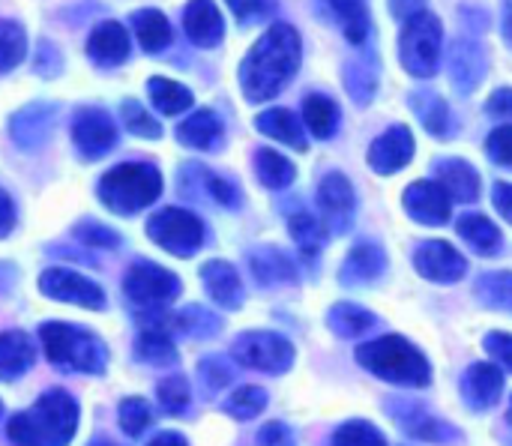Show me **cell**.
<instances>
[{
    "instance_id": "e575fe53",
    "label": "cell",
    "mask_w": 512,
    "mask_h": 446,
    "mask_svg": "<svg viewBox=\"0 0 512 446\" xmlns=\"http://www.w3.org/2000/svg\"><path fill=\"white\" fill-rule=\"evenodd\" d=\"M303 123L315 138H330L339 126V108L327 96H306L303 102Z\"/></svg>"
},
{
    "instance_id": "4fadbf2b",
    "label": "cell",
    "mask_w": 512,
    "mask_h": 446,
    "mask_svg": "<svg viewBox=\"0 0 512 446\" xmlns=\"http://www.w3.org/2000/svg\"><path fill=\"white\" fill-rule=\"evenodd\" d=\"M414 267L420 276H426L429 282H441V285H453L468 273V261L462 252H456L450 243L444 240H426L417 246L414 252Z\"/></svg>"
},
{
    "instance_id": "7c38bea8",
    "label": "cell",
    "mask_w": 512,
    "mask_h": 446,
    "mask_svg": "<svg viewBox=\"0 0 512 446\" xmlns=\"http://www.w3.org/2000/svg\"><path fill=\"white\" fill-rule=\"evenodd\" d=\"M318 207H321V219L330 231H336V234L348 231L354 222V210H357L351 180L339 171L327 174L318 186Z\"/></svg>"
},
{
    "instance_id": "7bdbcfd3",
    "label": "cell",
    "mask_w": 512,
    "mask_h": 446,
    "mask_svg": "<svg viewBox=\"0 0 512 446\" xmlns=\"http://www.w3.org/2000/svg\"><path fill=\"white\" fill-rule=\"evenodd\" d=\"M333 446H387V438L366 420H351L336 429Z\"/></svg>"
},
{
    "instance_id": "91938a15",
    "label": "cell",
    "mask_w": 512,
    "mask_h": 446,
    "mask_svg": "<svg viewBox=\"0 0 512 446\" xmlns=\"http://www.w3.org/2000/svg\"><path fill=\"white\" fill-rule=\"evenodd\" d=\"M423 6H426V0H393V15L399 21H411L414 15L426 12Z\"/></svg>"
},
{
    "instance_id": "d590c367",
    "label": "cell",
    "mask_w": 512,
    "mask_h": 446,
    "mask_svg": "<svg viewBox=\"0 0 512 446\" xmlns=\"http://www.w3.org/2000/svg\"><path fill=\"white\" fill-rule=\"evenodd\" d=\"M411 108L417 111L420 123L432 132V135H447L450 132V108L441 96L435 93H417L411 96Z\"/></svg>"
},
{
    "instance_id": "603a6c76",
    "label": "cell",
    "mask_w": 512,
    "mask_h": 446,
    "mask_svg": "<svg viewBox=\"0 0 512 446\" xmlns=\"http://www.w3.org/2000/svg\"><path fill=\"white\" fill-rule=\"evenodd\" d=\"M390 408H393V417L405 426V432H411V435H417L423 441H444V444H450V441L459 438L456 429H450L447 423L435 420L426 408H420L414 402H393Z\"/></svg>"
},
{
    "instance_id": "f35d334b",
    "label": "cell",
    "mask_w": 512,
    "mask_h": 446,
    "mask_svg": "<svg viewBox=\"0 0 512 446\" xmlns=\"http://www.w3.org/2000/svg\"><path fill=\"white\" fill-rule=\"evenodd\" d=\"M477 297L489 309L512 315V273H486V276H480Z\"/></svg>"
},
{
    "instance_id": "e0dca14e",
    "label": "cell",
    "mask_w": 512,
    "mask_h": 446,
    "mask_svg": "<svg viewBox=\"0 0 512 446\" xmlns=\"http://www.w3.org/2000/svg\"><path fill=\"white\" fill-rule=\"evenodd\" d=\"M183 27L198 48H216L225 36L222 12L213 0H189V6L183 9Z\"/></svg>"
},
{
    "instance_id": "816d5d0a",
    "label": "cell",
    "mask_w": 512,
    "mask_h": 446,
    "mask_svg": "<svg viewBox=\"0 0 512 446\" xmlns=\"http://www.w3.org/2000/svg\"><path fill=\"white\" fill-rule=\"evenodd\" d=\"M486 153L498 162V165H510L512 168V123L498 126L489 141H486Z\"/></svg>"
},
{
    "instance_id": "f907efd6",
    "label": "cell",
    "mask_w": 512,
    "mask_h": 446,
    "mask_svg": "<svg viewBox=\"0 0 512 446\" xmlns=\"http://www.w3.org/2000/svg\"><path fill=\"white\" fill-rule=\"evenodd\" d=\"M201 180H204V189H207V195H210L213 201H219V204H225V207H237V204H240L237 186L228 183L225 177H216V174H210V171H201Z\"/></svg>"
},
{
    "instance_id": "6da1fadb",
    "label": "cell",
    "mask_w": 512,
    "mask_h": 446,
    "mask_svg": "<svg viewBox=\"0 0 512 446\" xmlns=\"http://www.w3.org/2000/svg\"><path fill=\"white\" fill-rule=\"evenodd\" d=\"M300 69V33L279 21L264 30V36L249 48L240 63V87L249 102H267L279 96V90Z\"/></svg>"
},
{
    "instance_id": "680465c9",
    "label": "cell",
    "mask_w": 512,
    "mask_h": 446,
    "mask_svg": "<svg viewBox=\"0 0 512 446\" xmlns=\"http://www.w3.org/2000/svg\"><path fill=\"white\" fill-rule=\"evenodd\" d=\"M15 228V204L12 198L0 189V237H6Z\"/></svg>"
},
{
    "instance_id": "6125c7cd",
    "label": "cell",
    "mask_w": 512,
    "mask_h": 446,
    "mask_svg": "<svg viewBox=\"0 0 512 446\" xmlns=\"http://www.w3.org/2000/svg\"><path fill=\"white\" fill-rule=\"evenodd\" d=\"M90 446H114V444H108V441H102V444H90Z\"/></svg>"
},
{
    "instance_id": "7dc6e473",
    "label": "cell",
    "mask_w": 512,
    "mask_h": 446,
    "mask_svg": "<svg viewBox=\"0 0 512 446\" xmlns=\"http://www.w3.org/2000/svg\"><path fill=\"white\" fill-rule=\"evenodd\" d=\"M189 399H192V393H189V384H186V378H180V375H174V378H165L162 384H159V405L168 411V414H183L186 408H189Z\"/></svg>"
},
{
    "instance_id": "30bf717a",
    "label": "cell",
    "mask_w": 512,
    "mask_h": 446,
    "mask_svg": "<svg viewBox=\"0 0 512 446\" xmlns=\"http://www.w3.org/2000/svg\"><path fill=\"white\" fill-rule=\"evenodd\" d=\"M72 144L81 159H102L117 144V123L102 108H78L72 117Z\"/></svg>"
},
{
    "instance_id": "9c48e42d",
    "label": "cell",
    "mask_w": 512,
    "mask_h": 446,
    "mask_svg": "<svg viewBox=\"0 0 512 446\" xmlns=\"http://www.w3.org/2000/svg\"><path fill=\"white\" fill-rule=\"evenodd\" d=\"M123 291L132 303H138L141 309H159V306H168L171 300H177L180 294V279L159 267V264H150V261H141L135 264L126 279H123Z\"/></svg>"
},
{
    "instance_id": "8fae6325",
    "label": "cell",
    "mask_w": 512,
    "mask_h": 446,
    "mask_svg": "<svg viewBox=\"0 0 512 446\" xmlns=\"http://www.w3.org/2000/svg\"><path fill=\"white\" fill-rule=\"evenodd\" d=\"M39 291L57 303H69V306H81V309H102L105 306V294L102 288L66 267H51L39 276Z\"/></svg>"
},
{
    "instance_id": "6f0895ef",
    "label": "cell",
    "mask_w": 512,
    "mask_h": 446,
    "mask_svg": "<svg viewBox=\"0 0 512 446\" xmlns=\"http://www.w3.org/2000/svg\"><path fill=\"white\" fill-rule=\"evenodd\" d=\"M492 201H495V207H498V213L512 222V183H495V189H492Z\"/></svg>"
},
{
    "instance_id": "bcb514c9",
    "label": "cell",
    "mask_w": 512,
    "mask_h": 446,
    "mask_svg": "<svg viewBox=\"0 0 512 446\" xmlns=\"http://www.w3.org/2000/svg\"><path fill=\"white\" fill-rule=\"evenodd\" d=\"M117 420H120V429H123L129 438H138V435L150 426L153 414H150V405H147L144 399H123V402H120Z\"/></svg>"
},
{
    "instance_id": "ba28073f",
    "label": "cell",
    "mask_w": 512,
    "mask_h": 446,
    "mask_svg": "<svg viewBox=\"0 0 512 446\" xmlns=\"http://www.w3.org/2000/svg\"><path fill=\"white\" fill-rule=\"evenodd\" d=\"M231 354L240 366L267 372V375H282L294 366V345L285 336L267 333V330H252V333L237 336Z\"/></svg>"
},
{
    "instance_id": "3957f363",
    "label": "cell",
    "mask_w": 512,
    "mask_h": 446,
    "mask_svg": "<svg viewBox=\"0 0 512 446\" xmlns=\"http://www.w3.org/2000/svg\"><path fill=\"white\" fill-rule=\"evenodd\" d=\"M357 363L372 375H378L381 381L402 384V387H429L432 381L429 360L402 336H381L363 342L357 348Z\"/></svg>"
},
{
    "instance_id": "f5cc1de1",
    "label": "cell",
    "mask_w": 512,
    "mask_h": 446,
    "mask_svg": "<svg viewBox=\"0 0 512 446\" xmlns=\"http://www.w3.org/2000/svg\"><path fill=\"white\" fill-rule=\"evenodd\" d=\"M240 21H261L276 9V0H228Z\"/></svg>"
},
{
    "instance_id": "2e32d148",
    "label": "cell",
    "mask_w": 512,
    "mask_h": 446,
    "mask_svg": "<svg viewBox=\"0 0 512 446\" xmlns=\"http://www.w3.org/2000/svg\"><path fill=\"white\" fill-rule=\"evenodd\" d=\"M129 33L123 24L117 21H102L93 27L90 39H87V57L96 63V66H120L126 57H129Z\"/></svg>"
},
{
    "instance_id": "be15d7a7",
    "label": "cell",
    "mask_w": 512,
    "mask_h": 446,
    "mask_svg": "<svg viewBox=\"0 0 512 446\" xmlns=\"http://www.w3.org/2000/svg\"><path fill=\"white\" fill-rule=\"evenodd\" d=\"M510 423H512V402H510Z\"/></svg>"
},
{
    "instance_id": "9f6ffc18",
    "label": "cell",
    "mask_w": 512,
    "mask_h": 446,
    "mask_svg": "<svg viewBox=\"0 0 512 446\" xmlns=\"http://www.w3.org/2000/svg\"><path fill=\"white\" fill-rule=\"evenodd\" d=\"M486 111L492 117H501V120H512V90L504 87V90H495L492 99L486 102Z\"/></svg>"
},
{
    "instance_id": "1f68e13d",
    "label": "cell",
    "mask_w": 512,
    "mask_h": 446,
    "mask_svg": "<svg viewBox=\"0 0 512 446\" xmlns=\"http://www.w3.org/2000/svg\"><path fill=\"white\" fill-rule=\"evenodd\" d=\"M327 324L342 339H360V336H366L372 330L375 318H372V312H366V309H360L354 303H336L327 312Z\"/></svg>"
},
{
    "instance_id": "4316f807",
    "label": "cell",
    "mask_w": 512,
    "mask_h": 446,
    "mask_svg": "<svg viewBox=\"0 0 512 446\" xmlns=\"http://www.w3.org/2000/svg\"><path fill=\"white\" fill-rule=\"evenodd\" d=\"M177 141L192 150H213L222 141V120L213 111L201 108L177 126Z\"/></svg>"
},
{
    "instance_id": "44dd1931",
    "label": "cell",
    "mask_w": 512,
    "mask_h": 446,
    "mask_svg": "<svg viewBox=\"0 0 512 446\" xmlns=\"http://www.w3.org/2000/svg\"><path fill=\"white\" fill-rule=\"evenodd\" d=\"M486 75V54L477 42L459 39L450 51V78L459 93H474Z\"/></svg>"
},
{
    "instance_id": "11a10c76",
    "label": "cell",
    "mask_w": 512,
    "mask_h": 446,
    "mask_svg": "<svg viewBox=\"0 0 512 446\" xmlns=\"http://www.w3.org/2000/svg\"><path fill=\"white\" fill-rule=\"evenodd\" d=\"M258 444L261 446H297L294 441V432L285 426V423H267L258 435Z\"/></svg>"
},
{
    "instance_id": "cb8c5ba5",
    "label": "cell",
    "mask_w": 512,
    "mask_h": 446,
    "mask_svg": "<svg viewBox=\"0 0 512 446\" xmlns=\"http://www.w3.org/2000/svg\"><path fill=\"white\" fill-rule=\"evenodd\" d=\"M438 183L441 189L450 195V201H462L471 204L480 198V174L474 171V165L462 162V159H447L438 165Z\"/></svg>"
},
{
    "instance_id": "ac0fdd59",
    "label": "cell",
    "mask_w": 512,
    "mask_h": 446,
    "mask_svg": "<svg viewBox=\"0 0 512 446\" xmlns=\"http://www.w3.org/2000/svg\"><path fill=\"white\" fill-rule=\"evenodd\" d=\"M384 270H387V255H384V249L375 246V243H357V246L348 252L339 279H342V285H348V288H360V285L378 282V279L384 276Z\"/></svg>"
},
{
    "instance_id": "9a60e30c",
    "label": "cell",
    "mask_w": 512,
    "mask_h": 446,
    "mask_svg": "<svg viewBox=\"0 0 512 446\" xmlns=\"http://www.w3.org/2000/svg\"><path fill=\"white\" fill-rule=\"evenodd\" d=\"M411 156H414V135H411L408 126H390L369 147V165L378 174L402 171L411 162Z\"/></svg>"
},
{
    "instance_id": "74e56055",
    "label": "cell",
    "mask_w": 512,
    "mask_h": 446,
    "mask_svg": "<svg viewBox=\"0 0 512 446\" xmlns=\"http://www.w3.org/2000/svg\"><path fill=\"white\" fill-rule=\"evenodd\" d=\"M330 6H333V12L342 21L345 36L354 45H360L369 36V9H366V0H330Z\"/></svg>"
},
{
    "instance_id": "d6a6232c",
    "label": "cell",
    "mask_w": 512,
    "mask_h": 446,
    "mask_svg": "<svg viewBox=\"0 0 512 446\" xmlns=\"http://www.w3.org/2000/svg\"><path fill=\"white\" fill-rule=\"evenodd\" d=\"M255 174H258V180H261L267 189H285V186H291L294 177H297L291 159H285L282 153L267 150V147H261V150L255 153Z\"/></svg>"
},
{
    "instance_id": "52a82bcc",
    "label": "cell",
    "mask_w": 512,
    "mask_h": 446,
    "mask_svg": "<svg viewBox=\"0 0 512 446\" xmlns=\"http://www.w3.org/2000/svg\"><path fill=\"white\" fill-rule=\"evenodd\" d=\"M147 237L162 246L165 252L177 258H189L201 249L204 243V225L195 213L180 210V207H165L150 216L147 222Z\"/></svg>"
},
{
    "instance_id": "f6af8a7d",
    "label": "cell",
    "mask_w": 512,
    "mask_h": 446,
    "mask_svg": "<svg viewBox=\"0 0 512 446\" xmlns=\"http://www.w3.org/2000/svg\"><path fill=\"white\" fill-rule=\"evenodd\" d=\"M375 84H378V72L369 69V63H351L345 72V87L354 96L357 105H366L375 96Z\"/></svg>"
},
{
    "instance_id": "c3c4849f",
    "label": "cell",
    "mask_w": 512,
    "mask_h": 446,
    "mask_svg": "<svg viewBox=\"0 0 512 446\" xmlns=\"http://www.w3.org/2000/svg\"><path fill=\"white\" fill-rule=\"evenodd\" d=\"M198 375H201V384H204L210 393H216V390H225V387L231 384V378H234L231 366H228L222 357H207V360H201V366H198Z\"/></svg>"
},
{
    "instance_id": "60d3db41",
    "label": "cell",
    "mask_w": 512,
    "mask_h": 446,
    "mask_svg": "<svg viewBox=\"0 0 512 446\" xmlns=\"http://www.w3.org/2000/svg\"><path fill=\"white\" fill-rule=\"evenodd\" d=\"M177 330L186 336H195V339H210L222 330V321L201 306H189L177 315Z\"/></svg>"
},
{
    "instance_id": "d4e9b609",
    "label": "cell",
    "mask_w": 512,
    "mask_h": 446,
    "mask_svg": "<svg viewBox=\"0 0 512 446\" xmlns=\"http://www.w3.org/2000/svg\"><path fill=\"white\" fill-rule=\"evenodd\" d=\"M249 267H252V276L273 288V285H291L297 282V267L291 264V258L279 249H270V246H261L249 255Z\"/></svg>"
},
{
    "instance_id": "e7e4bbea",
    "label": "cell",
    "mask_w": 512,
    "mask_h": 446,
    "mask_svg": "<svg viewBox=\"0 0 512 446\" xmlns=\"http://www.w3.org/2000/svg\"><path fill=\"white\" fill-rule=\"evenodd\" d=\"M0 411H3V405H0Z\"/></svg>"
},
{
    "instance_id": "8992f818",
    "label": "cell",
    "mask_w": 512,
    "mask_h": 446,
    "mask_svg": "<svg viewBox=\"0 0 512 446\" xmlns=\"http://www.w3.org/2000/svg\"><path fill=\"white\" fill-rule=\"evenodd\" d=\"M441 42H444L441 21L432 12L414 15L411 21H405L399 36L402 66L417 78H432L441 63Z\"/></svg>"
},
{
    "instance_id": "681fc988",
    "label": "cell",
    "mask_w": 512,
    "mask_h": 446,
    "mask_svg": "<svg viewBox=\"0 0 512 446\" xmlns=\"http://www.w3.org/2000/svg\"><path fill=\"white\" fill-rule=\"evenodd\" d=\"M75 237H78L84 246H99V249H114V246L120 243V237H117L111 228L99 225V222H81V225L75 228Z\"/></svg>"
},
{
    "instance_id": "836d02e7",
    "label": "cell",
    "mask_w": 512,
    "mask_h": 446,
    "mask_svg": "<svg viewBox=\"0 0 512 446\" xmlns=\"http://www.w3.org/2000/svg\"><path fill=\"white\" fill-rule=\"evenodd\" d=\"M288 231H291V237H294V243L300 246L303 255L321 252L327 237H330V228L324 225V219H318L312 213H294L291 222H288Z\"/></svg>"
},
{
    "instance_id": "8d00e7d4",
    "label": "cell",
    "mask_w": 512,
    "mask_h": 446,
    "mask_svg": "<svg viewBox=\"0 0 512 446\" xmlns=\"http://www.w3.org/2000/svg\"><path fill=\"white\" fill-rule=\"evenodd\" d=\"M27 54V36L24 27L12 18H0V75L15 69Z\"/></svg>"
},
{
    "instance_id": "5bb4252c",
    "label": "cell",
    "mask_w": 512,
    "mask_h": 446,
    "mask_svg": "<svg viewBox=\"0 0 512 446\" xmlns=\"http://www.w3.org/2000/svg\"><path fill=\"white\" fill-rule=\"evenodd\" d=\"M450 195L441 189V183L435 180H417L405 189V210L411 219H417L420 225H447L450 219Z\"/></svg>"
},
{
    "instance_id": "f1b7e54d",
    "label": "cell",
    "mask_w": 512,
    "mask_h": 446,
    "mask_svg": "<svg viewBox=\"0 0 512 446\" xmlns=\"http://www.w3.org/2000/svg\"><path fill=\"white\" fill-rule=\"evenodd\" d=\"M459 237L477 252V255H498L501 252V231L492 219L480 213H468L459 219Z\"/></svg>"
},
{
    "instance_id": "ee69618b",
    "label": "cell",
    "mask_w": 512,
    "mask_h": 446,
    "mask_svg": "<svg viewBox=\"0 0 512 446\" xmlns=\"http://www.w3.org/2000/svg\"><path fill=\"white\" fill-rule=\"evenodd\" d=\"M120 120H123V126H126L132 135H138V138H159V135H162L159 120H153V114H147V111L141 108V102L126 99V102L120 105Z\"/></svg>"
},
{
    "instance_id": "94428289",
    "label": "cell",
    "mask_w": 512,
    "mask_h": 446,
    "mask_svg": "<svg viewBox=\"0 0 512 446\" xmlns=\"http://www.w3.org/2000/svg\"><path fill=\"white\" fill-rule=\"evenodd\" d=\"M147 446H189V444H186V438H183V435H177V432H162V435H156V438H153Z\"/></svg>"
},
{
    "instance_id": "277c9868",
    "label": "cell",
    "mask_w": 512,
    "mask_h": 446,
    "mask_svg": "<svg viewBox=\"0 0 512 446\" xmlns=\"http://www.w3.org/2000/svg\"><path fill=\"white\" fill-rule=\"evenodd\" d=\"M39 339H42L45 357L60 369L81 372V375H102L108 366V351L99 342V336L81 327L48 321L39 327Z\"/></svg>"
},
{
    "instance_id": "484cf974",
    "label": "cell",
    "mask_w": 512,
    "mask_h": 446,
    "mask_svg": "<svg viewBox=\"0 0 512 446\" xmlns=\"http://www.w3.org/2000/svg\"><path fill=\"white\" fill-rule=\"evenodd\" d=\"M33 360H36V351L24 333L18 330L0 333V381L21 378L24 372H30Z\"/></svg>"
},
{
    "instance_id": "7a4b0ae2",
    "label": "cell",
    "mask_w": 512,
    "mask_h": 446,
    "mask_svg": "<svg viewBox=\"0 0 512 446\" xmlns=\"http://www.w3.org/2000/svg\"><path fill=\"white\" fill-rule=\"evenodd\" d=\"M78 429V402L63 390H45L36 405L9 420L15 446H69Z\"/></svg>"
},
{
    "instance_id": "db71d44e",
    "label": "cell",
    "mask_w": 512,
    "mask_h": 446,
    "mask_svg": "<svg viewBox=\"0 0 512 446\" xmlns=\"http://www.w3.org/2000/svg\"><path fill=\"white\" fill-rule=\"evenodd\" d=\"M483 348L489 351L492 360H498L501 366H507L512 372V336L510 333H489Z\"/></svg>"
},
{
    "instance_id": "ffe728a7",
    "label": "cell",
    "mask_w": 512,
    "mask_h": 446,
    "mask_svg": "<svg viewBox=\"0 0 512 446\" xmlns=\"http://www.w3.org/2000/svg\"><path fill=\"white\" fill-rule=\"evenodd\" d=\"M54 105H45V102H33L27 108H21L12 123H9V132H12V141L21 147V150H36L39 144H45L48 132H51V123H54Z\"/></svg>"
},
{
    "instance_id": "f546056e",
    "label": "cell",
    "mask_w": 512,
    "mask_h": 446,
    "mask_svg": "<svg viewBox=\"0 0 512 446\" xmlns=\"http://www.w3.org/2000/svg\"><path fill=\"white\" fill-rule=\"evenodd\" d=\"M132 27L144 51L156 54L171 45V24L159 9H138L132 12Z\"/></svg>"
},
{
    "instance_id": "4dcf8cb0",
    "label": "cell",
    "mask_w": 512,
    "mask_h": 446,
    "mask_svg": "<svg viewBox=\"0 0 512 446\" xmlns=\"http://www.w3.org/2000/svg\"><path fill=\"white\" fill-rule=\"evenodd\" d=\"M147 93H150V102L156 105V111H162L165 117L183 114L195 99L189 87H183V84H177L171 78H150Z\"/></svg>"
},
{
    "instance_id": "d6986e66",
    "label": "cell",
    "mask_w": 512,
    "mask_h": 446,
    "mask_svg": "<svg viewBox=\"0 0 512 446\" xmlns=\"http://www.w3.org/2000/svg\"><path fill=\"white\" fill-rule=\"evenodd\" d=\"M504 393V372L492 363H474L462 378V396L474 411L492 408Z\"/></svg>"
},
{
    "instance_id": "b9f144b4",
    "label": "cell",
    "mask_w": 512,
    "mask_h": 446,
    "mask_svg": "<svg viewBox=\"0 0 512 446\" xmlns=\"http://www.w3.org/2000/svg\"><path fill=\"white\" fill-rule=\"evenodd\" d=\"M267 408V393L261 387H240L225 399V411L237 420H252Z\"/></svg>"
},
{
    "instance_id": "5b68a950",
    "label": "cell",
    "mask_w": 512,
    "mask_h": 446,
    "mask_svg": "<svg viewBox=\"0 0 512 446\" xmlns=\"http://www.w3.org/2000/svg\"><path fill=\"white\" fill-rule=\"evenodd\" d=\"M162 192V174L150 162H123L102 174L99 201L120 216H132L150 207Z\"/></svg>"
},
{
    "instance_id": "83f0119b",
    "label": "cell",
    "mask_w": 512,
    "mask_h": 446,
    "mask_svg": "<svg viewBox=\"0 0 512 446\" xmlns=\"http://www.w3.org/2000/svg\"><path fill=\"white\" fill-rule=\"evenodd\" d=\"M258 132H264L267 138L273 141H282L294 150H306V132L297 120V114H291L288 108H270V111H261L258 120H255Z\"/></svg>"
},
{
    "instance_id": "7402d4cb",
    "label": "cell",
    "mask_w": 512,
    "mask_h": 446,
    "mask_svg": "<svg viewBox=\"0 0 512 446\" xmlns=\"http://www.w3.org/2000/svg\"><path fill=\"white\" fill-rule=\"evenodd\" d=\"M201 282L216 306H222L228 312L243 306V282L228 261H207L201 267Z\"/></svg>"
},
{
    "instance_id": "ab89813d",
    "label": "cell",
    "mask_w": 512,
    "mask_h": 446,
    "mask_svg": "<svg viewBox=\"0 0 512 446\" xmlns=\"http://www.w3.org/2000/svg\"><path fill=\"white\" fill-rule=\"evenodd\" d=\"M135 357L147 366H174L177 348L165 333H141L135 342Z\"/></svg>"
}]
</instances>
